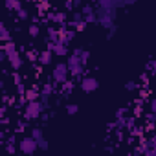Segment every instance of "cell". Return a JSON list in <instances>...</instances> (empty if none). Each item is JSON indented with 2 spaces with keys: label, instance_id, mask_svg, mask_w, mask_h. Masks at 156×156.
<instances>
[{
  "label": "cell",
  "instance_id": "6da1fadb",
  "mask_svg": "<svg viewBox=\"0 0 156 156\" xmlns=\"http://www.w3.org/2000/svg\"><path fill=\"white\" fill-rule=\"evenodd\" d=\"M68 64H59L55 70H53V79L57 83H66V75H68Z\"/></svg>",
  "mask_w": 156,
  "mask_h": 156
},
{
  "label": "cell",
  "instance_id": "7a4b0ae2",
  "mask_svg": "<svg viewBox=\"0 0 156 156\" xmlns=\"http://www.w3.org/2000/svg\"><path fill=\"white\" fill-rule=\"evenodd\" d=\"M41 110H42V105L41 103H37V101H30V105H28V108H26V118H37L39 114H41Z\"/></svg>",
  "mask_w": 156,
  "mask_h": 156
},
{
  "label": "cell",
  "instance_id": "3957f363",
  "mask_svg": "<svg viewBox=\"0 0 156 156\" xmlns=\"http://www.w3.org/2000/svg\"><path fill=\"white\" fill-rule=\"evenodd\" d=\"M20 149H22V152H33L35 149H37V140L35 138H24L22 140V143H20Z\"/></svg>",
  "mask_w": 156,
  "mask_h": 156
},
{
  "label": "cell",
  "instance_id": "277c9868",
  "mask_svg": "<svg viewBox=\"0 0 156 156\" xmlns=\"http://www.w3.org/2000/svg\"><path fill=\"white\" fill-rule=\"evenodd\" d=\"M98 87H99V83L94 79V77H87V79H83V83H81V88L85 92H94Z\"/></svg>",
  "mask_w": 156,
  "mask_h": 156
},
{
  "label": "cell",
  "instance_id": "5b68a950",
  "mask_svg": "<svg viewBox=\"0 0 156 156\" xmlns=\"http://www.w3.org/2000/svg\"><path fill=\"white\" fill-rule=\"evenodd\" d=\"M39 61H41L42 64H50V61H51V51H42V53L39 55Z\"/></svg>",
  "mask_w": 156,
  "mask_h": 156
},
{
  "label": "cell",
  "instance_id": "8992f818",
  "mask_svg": "<svg viewBox=\"0 0 156 156\" xmlns=\"http://www.w3.org/2000/svg\"><path fill=\"white\" fill-rule=\"evenodd\" d=\"M6 6H8L9 9L19 11V9H20V0H6Z\"/></svg>",
  "mask_w": 156,
  "mask_h": 156
},
{
  "label": "cell",
  "instance_id": "52a82bcc",
  "mask_svg": "<svg viewBox=\"0 0 156 156\" xmlns=\"http://www.w3.org/2000/svg\"><path fill=\"white\" fill-rule=\"evenodd\" d=\"M0 33H2V41H4V42H8V41H11V39H9V31L6 30V26H4V24H2V26H0Z\"/></svg>",
  "mask_w": 156,
  "mask_h": 156
},
{
  "label": "cell",
  "instance_id": "ba28073f",
  "mask_svg": "<svg viewBox=\"0 0 156 156\" xmlns=\"http://www.w3.org/2000/svg\"><path fill=\"white\" fill-rule=\"evenodd\" d=\"M55 53H57V55H64V53H66V46H64L62 42H59V44L55 46Z\"/></svg>",
  "mask_w": 156,
  "mask_h": 156
},
{
  "label": "cell",
  "instance_id": "9c48e42d",
  "mask_svg": "<svg viewBox=\"0 0 156 156\" xmlns=\"http://www.w3.org/2000/svg\"><path fill=\"white\" fill-rule=\"evenodd\" d=\"M30 35L31 37H37L39 35V26L37 24H30Z\"/></svg>",
  "mask_w": 156,
  "mask_h": 156
},
{
  "label": "cell",
  "instance_id": "30bf717a",
  "mask_svg": "<svg viewBox=\"0 0 156 156\" xmlns=\"http://www.w3.org/2000/svg\"><path fill=\"white\" fill-rule=\"evenodd\" d=\"M26 96H28V99H30V101H35V99H37V92H35V90H28V94H26Z\"/></svg>",
  "mask_w": 156,
  "mask_h": 156
},
{
  "label": "cell",
  "instance_id": "8fae6325",
  "mask_svg": "<svg viewBox=\"0 0 156 156\" xmlns=\"http://www.w3.org/2000/svg\"><path fill=\"white\" fill-rule=\"evenodd\" d=\"M66 110H68V114H75L77 112V105H68Z\"/></svg>",
  "mask_w": 156,
  "mask_h": 156
},
{
  "label": "cell",
  "instance_id": "7c38bea8",
  "mask_svg": "<svg viewBox=\"0 0 156 156\" xmlns=\"http://www.w3.org/2000/svg\"><path fill=\"white\" fill-rule=\"evenodd\" d=\"M17 13H19V17H20V19H28V13H26V11H24L22 8H20V9H19Z\"/></svg>",
  "mask_w": 156,
  "mask_h": 156
},
{
  "label": "cell",
  "instance_id": "4fadbf2b",
  "mask_svg": "<svg viewBox=\"0 0 156 156\" xmlns=\"http://www.w3.org/2000/svg\"><path fill=\"white\" fill-rule=\"evenodd\" d=\"M152 112H156V101L152 103Z\"/></svg>",
  "mask_w": 156,
  "mask_h": 156
},
{
  "label": "cell",
  "instance_id": "5bb4252c",
  "mask_svg": "<svg viewBox=\"0 0 156 156\" xmlns=\"http://www.w3.org/2000/svg\"><path fill=\"white\" fill-rule=\"evenodd\" d=\"M30 2H33V0H30Z\"/></svg>",
  "mask_w": 156,
  "mask_h": 156
}]
</instances>
